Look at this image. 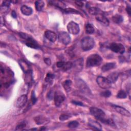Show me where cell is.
I'll return each instance as SVG.
<instances>
[{
    "instance_id": "obj_13",
    "label": "cell",
    "mask_w": 131,
    "mask_h": 131,
    "mask_svg": "<svg viewBox=\"0 0 131 131\" xmlns=\"http://www.w3.org/2000/svg\"><path fill=\"white\" fill-rule=\"evenodd\" d=\"M96 20L103 24L105 26H108L109 25V20L102 14H100L96 16Z\"/></svg>"
},
{
    "instance_id": "obj_1",
    "label": "cell",
    "mask_w": 131,
    "mask_h": 131,
    "mask_svg": "<svg viewBox=\"0 0 131 131\" xmlns=\"http://www.w3.org/2000/svg\"><path fill=\"white\" fill-rule=\"evenodd\" d=\"M102 62V57L98 54H93L90 55L87 60V67H93L99 66Z\"/></svg>"
},
{
    "instance_id": "obj_21",
    "label": "cell",
    "mask_w": 131,
    "mask_h": 131,
    "mask_svg": "<svg viewBox=\"0 0 131 131\" xmlns=\"http://www.w3.org/2000/svg\"><path fill=\"white\" fill-rule=\"evenodd\" d=\"M112 21H113V22L116 23V24H120L121 23H122L123 21V17L119 15H116L115 16H114L112 18Z\"/></svg>"
},
{
    "instance_id": "obj_17",
    "label": "cell",
    "mask_w": 131,
    "mask_h": 131,
    "mask_svg": "<svg viewBox=\"0 0 131 131\" xmlns=\"http://www.w3.org/2000/svg\"><path fill=\"white\" fill-rule=\"evenodd\" d=\"M118 76H119V74L117 72H112L110 75H109L107 78L111 83H114L118 79Z\"/></svg>"
},
{
    "instance_id": "obj_4",
    "label": "cell",
    "mask_w": 131,
    "mask_h": 131,
    "mask_svg": "<svg viewBox=\"0 0 131 131\" xmlns=\"http://www.w3.org/2000/svg\"><path fill=\"white\" fill-rule=\"evenodd\" d=\"M96 81L99 87L101 89H108L111 87L112 83L107 78L103 76H98L97 78Z\"/></svg>"
},
{
    "instance_id": "obj_35",
    "label": "cell",
    "mask_w": 131,
    "mask_h": 131,
    "mask_svg": "<svg viewBox=\"0 0 131 131\" xmlns=\"http://www.w3.org/2000/svg\"><path fill=\"white\" fill-rule=\"evenodd\" d=\"M26 126V123L24 122H21L16 127V130H22Z\"/></svg>"
},
{
    "instance_id": "obj_11",
    "label": "cell",
    "mask_w": 131,
    "mask_h": 131,
    "mask_svg": "<svg viewBox=\"0 0 131 131\" xmlns=\"http://www.w3.org/2000/svg\"><path fill=\"white\" fill-rule=\"evenodd\" d=\"M45 36L51 42H55L57 38L56 34L50 30H47L45 32Z\"/></svg>"
},
{
    "instance_id": "obj_16",
    "label": "cell",
    "mask_w": 131,
    "mask_h": 131,
    "mask_svg": "<svg viewBox=\"0 0 131 131\" xmlns=\"http://www.w3.org/2000/svg\"><path fill=\"white\" fill-rule=\"evenodd\" d=\"M116 67V64L114 63H109L104 64L101 68L102 72H107L111 69H114Z\"/></svg>"
},
{
    "instance_id": "obj_43",
    "label": "cell",
    "mask_w": 131,
    "mask_h": 131,
    "mask_svg": "<svg viewBox=\"0 0 131 131\" xmlns=\"http://www.w3.org/2000/svg\"><path fill=\"white\" fill-rule=\"evenodd\" d=\"M11 15H12L13 17V18H16L17 17V14H16V13L15 12V11H14V10L12 11V14H11Z\"/></svg>"
},
{
    "instance_id": "obj_5",
    "label": "cell",
    "mask_w": 131,
    "mask_h": 131,
    "mask_svg": "<svg viewBox=\"0 0 131 131\" xmlns=\"http://www.w3.org/2000/svg\"><path fill=\"white\" fill-rule=\"evenodd\" d=\"M109 48L113 52L116 53L123 54L125 51L124 46L120 43H112L110 45Z\"/></svg>"
},
{
    "instance_id": "obj_19",
    "label": "cell",
    "mask_w": 131,
    "mask_h": 131,
    "mask_svg": "<svg viewBox=\"0 0 131 131\" xmlns=\"http://www.w3.org/2000/svg\"><path fill=\"white\" fill-rule=\"evenodd\" d=\"M82 65H83V59H79L73 64V66H74L77 71H80L82 69Z\"/></svg>"
},
{
    "instance_id": "obj_24",
    "label": "cell",
    "mask_w": 131,
    "mask_h": 131,
    "mask_svg": "<svg viewBox=\"0 0 131 131\" xmlns=\"http://www.w3.org/2000/svg\"><path fill=\"white\" fill-rule=\"evenodd\" d=\"M20 63V66L21 67L22 69H23V70L25 72H27L28 71H30L29 70V65L27 64V63L24 61H21L19 62Z\"/></svg>"
},
{
    "instance_id": "obj_33",
    "label": "cell",
    "mask_w": 131,
    "mask_h": 131,
    "mask_svg": "<svg viewBox=\"0 0 131 131\" xmlns=\"http://www.w3.org/2000/svg\"><path fill=\"white\" fill-rule=\"evenodd\" d=\"M70 117V116L67 114H62L59 116V120L61 121H65L68 120Z\"/></svg>"
},
{
    "instance_id": "obj_30",
    "label": "cell",
    "mask_w": 131,
    "mask_h": 131,
    "mask_svg": "<svg viewBox=\"0 0 131 131\" xmlns=\"http://www.w3.org/2000/svg\"><path fill=\"white\" fill-rule=\"evenodd\" d=\"M126 96L127 94L126 92L122 90H120L117 95V97L119 99H124L126 97Z\"/></svg>"
},
{
    "instance_id": "obj_18",
    "label": "cell",
    "mask_w": 131,
    "mask_h": 131,
    "mask_svg": "<svg viewBox=\"0 0 131 131\" xmlns=\"http://www.w3.org/2000/svg\"><path fill=\"white\" fill-rule=\"evenodd\" d=\"M89 13L90 15L93 16H97L100 14H102L101 10L97 7H91L89 9Z\"/></svg>"
},
{
    "instance_id": "obj_12",
    "label": "cell",
    "mask_w": 131,
    "mask_h": 131,
    "mask_svg": "<svg viewBox=\"0 0 131 131\" xmlns=\"http://www.w3.org/2000/svg\"><path fill=\"white\" fill-rule=\"evenodd\" d=\"M26 45L31 48L33 49H38L40 48V46L38 44L34 41L32 38L29 37L26 40Z\"/></svg>"
},
{
    "instance_id": "obj_40",
    "label": "cell",
    "mask_w": 131,
    "mask_h": 131,
    "mask_svg": "<svg viewBox=\"0 0 131 131\" xmlns=\"http://www.w3.org/2000/svg\"><path fill=\"white\" fill-rule=\"evenodd\" d=\"M44 61H45V63L47 64L48 65H51V60L49 59V58H45L44 59Z\"/></svg>"
},
{
    "instance_id": "obj_6",
    "label": "cell",
    "mask_w": 131,
    "mask_h": 131,
    "mask_svg": "<svg viewBox=\"0 0 131 131\" xmlns=\"http://www.w3.org/2000/svg\"><path fill=\"white\" fill-rule=\"evenodd\" d=\"M58 39L61 43L65 45L69 44L71 42V37L69 34L65 31H62L59 33Z\"/></svg>"
},
{
    "instance_id": "obj_8",
    "label": "cell",
    "mask_w": 131,
    "mask_h": 131,
    "mask_svg": "<svg viewBox=\"0 0 131 131\" xmlns=\"http://www.w3.org/2000/svg\"><path fill=\"white\" fill-rule=\"evenodd\" d=\"M54 103L56 106H59L65 100V96L63 94L59 92H55L54 96Z\"/></svg>"
},
{
    "instance_id": "obj_36",
    "label": "cell",
    "mask_w": 131,
    "mask_h": 131,
    "mask_svg": "<svg viewBox=\"0 0 131 131\" xmlns=\"http://www.w3.org/2000/svg\"><path fill=\"white\" fill-rule=\"evenodd\" d=\"M37 101V98L35 96L34 92L33 91L32 93V95H31V101H32V104H34L36 103Z\"/></svg>"
},
{
    "instance_id": "obj_22",
    "label": "cell",
    "mask_w": 131,
    "mask_h": 131,
    "mask_svg": "<svg viewBox=\"0 0 131 131\" xmlns=\"http://www.w3.org/2000/svg\"><path fill=\"white\" fill-rule=\"evenodd\" d=\"M49 2L51 4H53L59 8H61L64 10L66 9V6L65 5V4L63 2L61 1H50Z\"/></svg>"
},
{
    "instance_id": "obj_23",
    "label": "cell",
    "mask_w": 131,
    "mask_h": 131,
    "mask_svg": "<svg viewBox=\"0 0 131 131\" xmlns=\"http://www.w3.org/2000/svg\"><path fill=\"white\" fill-rule=\"evenodd\" d=\"M95 31V29L93 25L91 24H87L86 25V32L87 34H93Z\"/></svg>"
},
{
    "instance_id": "obj_20",
    "label": "cell",
    "mask_w": 131,
    "mask_h": 131,
    "mask_svg": "<svg viewBox=\"0 0 131 131\" xmlns=\"http://www.w3.org/2000/svg\"><path fill=\"white\" fill-rule=\"evenodd\" d=\"M72 84V81L70 80H67L63 83V87L64 88L65 91L66 92H68L71 90Z\"/></svg>"
},
{
    "instance_id": "obj_37",
    "label": "cell",
    "mask_w": 131,
    "mask_h": 131,
    "mask_svg": "<svg viewBox=\"0 0 131 131\" xmlns=\"http://www.w3.org/2000/svg\"><path fill=\"white\" fill-rule=\"evenodd\" d=\"M11 1H4L3 2V4H2V6H5V7H8L10 6Z\"/></svg>"
},
{
    "instance_id": "obj_9",
    "label": "cell",
    "mask_w": 131,
    "mask_h": 131,
    "mask_svg": "<svg viewBox=\"0 0 131 131\" xmlns=\"http://www.w3.org/2000/svg\"><path fill=\"white\" fill-rule=\"evenodd\" d=\"M112 107L117 113L120 114L121 115L125 116H127V117L130 116V112L128 111L127 110H126L125 109H124V108L120 106H118L116 105H112Z\"/></svg>"
},
{
    "instance_id": "obj_29",
    "label": "cell",
    "mask_w": 131,
    "mask_h": 131,
    "mask_svg": "<svg viewBox=\"0 0 131 131\" xmlns=\"http://www.w3.org/2000/svg\"><path fill=\"white\" fill-rule=\"evenodd\" d=\"M64 11L66 14H76V15H80V13L75 9H74L72 8H66L64 10Z\"/></svg>"
},
{
    "instance_id": "obj_10",
    "label": "cell",
    "mask_w": 131,
    "mask_h": 131,
    "mask_svg": "<svg viewBox=\"0 0 131 131\" xmlns=\"http://www.w3.org/2000/svg\"><path fill=\"white\" fill-rule=\"evenodd\" d=\"M27 96L26 95H23L19 97L16 103V105L17 108H20L23 107L27 102Z\"/></svg>"
},
{
    "instance_id": "obj_38",
    "label": "cell",
    "mask_w": 131,
    "mask_h": 131,
    "mask_svg": "<svg viewBox=\"0 0 131 131\" xmlns=\"http://www.w3.org/2000/svg\"><path fill=\"white\" fill-rule=\"evenodd\" d=\"M65 64V62H62V61H61V62H58L56 64V66L58 68H62V67L64 66Z\"/></svg>"
},
{
    "instance_id": "obj_42",
    "label": "cell",
    "mask_w": 131,
    "mask_h": 131,
    "mask_svg": "<svg viewBox=\"0 0 131 131\" xmlns=\"http://www.w3.org/2000/svg\"><path fill=\"white\" fill-rule=\"evenodd\" d=\"M126 10L127 13V14L129 15V16L130 15V14H131V11H130V6H127L126 7Z\"/></svg>"
},
{
    "instance_id": "obj_3",
    "label": "cell",
    "mask_w": 131,
    "mask_h": 131,
    "mask_svg": "<svg viewBox=\"0 0 131 131\" xmlns=\"http://www.w3.org/2000/svg\"><path fill=\"white\" fill-rule=\"evenodd\" d=\"M90 112L91 115L94 116L97 119L104 123L106 118L105 113L102 110L96 107H91L90 109Z\"/></svg>"
},
{
    "instance_id": "obj_14",
    "label": "cell",
    "mask_w": 131,
    "mask_h": 131,
    "mask_svg": "<svg viewBox=\"0 0 131 131\" xmlns=\"http://www.w3.org/2000/svg\"><path fill=\"white\" fill-rule=\"evenodd\" d=\"M21 11L24 15L27 16H30L33 13V10L32 8L26 5L22 6L21 8Z\"/></svg>"
},
{
    "instance_id": "obj_32",
    "label": "cell",
    "mask_w": 131,
    "mask_h": 131,
    "mask_svg": "<svg viewBox=\"0 0 131 131\" xmlns=\"http://www.w3.org/2000/svg\"><path fill=\"white\" fill-rule=\"evenodd\" d=\"M35 121L36 122V123L38 124H41L45 122L46 121V119L43 118L42 116H39L35 118Z\"/></svg>"
},
{
    "instance_id": "obj_2",
    "label": "cell",
    "mask_w": 131,
    "mask_h": 131,
    "mask_svg": "<svg viewBox=\"0 0 131 131\" xmlns=\"http://www.w3.org/2000/svg\"><path fill=\"white\" fill-rule=\"evenodd\" d=\"M95 46L94 39L90 37H86L81 40V47L85 51L91 50Z\"/></svg>"
},
{
    "instance_id": "obj_15",
    "label": "cell",
    "mask_w": 131,
    "mask_h": 131,
    "mask_svg": "<svg viewBox=\"0 0 131 131\" xmlns=\"http://www.w3.org/2000/svg\"><path fill=\"white\" fill-rule=\"evenodd\" d=\"M89 125L91 127H92L96 130H101L102 129L101 124L96 121L93 120H89Z\"/></svg>"
},
{
    "instance_id": "obj_26",
    "label": "cell",
    "mask_w": 131,
    "mask_h": 131,
    "mask_svg": "<svg viewBox=\"0 0 131 131\" xmlns=\"http://www.w3.org/2000/svg\"><path fill=\"white\" fill-rule=\"evenodd\" d=\"M54 75L51 73H48L46 75L45 80L46 82L50 84L52 82V81L54 79Z\"/></svg>"
},
{
    "instance_id": "obj_25",
    "label": "cell",
    "mask_w": 131,
    "mask_h": 131,
    "mask_svg": "<svg viewBox=\"0 0 131 131\" xmlns=\"http://www.w3.org/2000/svg\"><path fill=\"white\" fill-rule=\"evenodd\" d=\"M45 5V3L43 1H36L35 3V8L37 10L40 11H41Z\"/></svg>"
},
{
    "instance_id": "obj_41",
    "label": "cell",
    "mask_w": 131,
    "mask_h": 131,
    "mask_svg": "<svg viewBox=\"0 0 131 131\" xmlns=\"http://www.w3.org/2000/svg\"><path fill=\"white\" fill-rule=\"evenodd\" d=\"M72 103L76 104V105H83V104L82 102H79V101H73Z\"/></svg>"
},
{
    "instance_id": "obj_31",
    "label": "cell",
    "mask_w": 131,
    "mask_h": 131,
    "mask_svg": "<svg viewBox=\"0 0 131 131\" xmlns=\"http://www.w3.org/2000/svg\"><path fill=\"white\" fill-rule=\"evenodd\" d=\"M79 125V123L76 121H72L69 122L68 124V126L70 128H75L77 127Z\"/></svg>"
},
{
    "instance_id": "obj_7",
    "label": "cell",
    "mask_w": 131,
    "mask_h": 131,
    "mask_svg": "<svg viewBox=\"0 0 131 131\" xmlns=\"http://www.w3.org/2000/svg\"><path fill=\"white\" fill-rule=\"evenodd\" d=\"M67 29L70 33L74 35L78 34L80 31L79 25L74 22H70L68 23L67 25Z\"/></svg>"
},
{
    "instance_id": "obj_34",
    "label": "cell",
    "mask_w": 131,
    "mask_h": 131,
    "mask_svg": "<svg viewBox=\"0 0 131 131\" xmlns=\"http://www.w3.org/2000/svg\"><path fill=\"white\" fill-rule=\"evenodd\" d=\"M101 95L104 97H109L111 95V92L109 91H105L101 93Z\"/></svg>"
},
{
    "instance_id": "obj_28",
    "label": "cell",
    "mask_w": 131,
    "mask_h": 131,
    "mask_svg": "<svg viewBox=\"0 0 131 131\" xmlns=\"http://www.w3.org/2000/svg\"><path fill=\"white\" fill-rule=\"evenodd\" d=\"M73 67V63L70 62H68L67 63H65L64 66L62 67L64 71H66L71 69Z\"/></svg>"
},
{
    "instance_id": "obj_39",
    "label": "cell",
    "mask_w": 131,
    "mask_h": 131,
    "mask_svg": "<svg viewBox=\"0 0 131 131\" xmlns=\"http://www.w3.org/2000/svg\"><path fill=\"white\" fill-rule=\"evenodd\" d=\"M75 3L76 4V5H77L78 6L82 7L84 6V3L81 1H75Z\"/></svg>"
},
{
    "instance_id": "obj_27",
    "label": "cell",
    "mask_w": 131,
    "mask_h": 131,
    "mask_svg": "<svg viewBox=\"0 0 131 131\" xmlns=\"http://www.w3.org/2000/svg\"><path fill=\"white\" fill-rule=\"evenodd\" d=\"M26 77H25V80L26 82L28 84H30L31 83L32 81V74L31 72L30 71L27 72L26 73Z\"/></svg>"
}]
</instances>
